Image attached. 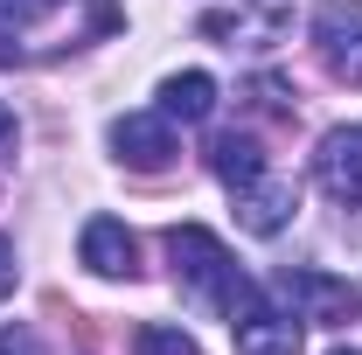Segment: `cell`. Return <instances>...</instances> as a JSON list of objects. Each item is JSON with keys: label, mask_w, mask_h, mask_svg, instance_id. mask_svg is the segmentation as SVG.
Instances as JSON below:
<instances>
[{"label": "cell", "mask_w": 362, "mask_h": 355, "mask_svg": "<svg viewBox=\"0 0 362 355\" xmlns=\"http://www.w3.org/2000/svg\"><path fill=\"white\" fill-rule=\"evenodd\" d=\"M230 334H237V355H300V320L265 307V300H251V307L237 313Z\"/></svg>", "instance_id": "9c48e42d"}, {"label": "cell", "mask_w": 362, "mask_h": 355, "mask_svg": "<svg viewBox=\"0 0 362 355\" xmlns=\"http://www.w3.org/2000/svg\"><path fill=\"white\" fill-rule=\"evenodd\" d=\"M314 56L334 84L362 91V0H320L314 7Z\"/></svg>", "instance_id": "277c9868"}, {"label": "cell", "mask_w": 362, "mask_h": 355, "mask_svg": "<svg viewBox=\"0 0 362 355\" xmlns=\"http://www.w3.org/2000/svg\"><path fill=\"white\" fill-rule=\"evenodd\" d=\"M126 21L119 0H0V70L84 49Z\"/></svg>", "instance_id": "6da1fadb"}, {"label": "cell", "mask_w": 362, "mask_h": 355, "mask_svg": "<svg viewBox=\"0 0 362 355\" xmlns=\"http://www.w3.org/2000/svg\"><path fill=\"white\" fill-rule=\"evenodd\" d=\"M14 139H21V126H14V112L0 105V161H14Z\"/></svg>", "instance_id": "5bb4252c"}, {"label": "cell", "mask_w": 362, "mask_h": 355, "mask_svg": "<svg viewBox=\"0 0 362 355\" xmlns=\"http://www.w3.org/2000/svg\"><path fill=\"white\" fill-rule=\"evenodd\" d=\"M77 251H84V265L98 272V279H139V237L119 216H90Z\"/></svg>", "instance_id": "ba28073f"}, {"label": "cell", "mask_w": 362, "mask_h": 355, "mask_svg": "<svg viewBox=\"0 0 362 355\" xmlns=\"http://www.w3.org/2000/svg\"><path fill=\"white\" fill-rule=\"evenodd\" d=\"M112 153L139 168V175H160L168 161H175V126H168V112L153 119V112H126V119H112Z\"/></svg>", "instance_id": "52a82bcc"}, {"label": "cell", "mask_w": 362, "mask_h": 355, "mask_svg": "<svg viewBox=\"0 0 362 355\" xmlns=\"http://www.w3.org/2000/svg\"><path fill=\"white\" fill-rule=\"evenodd\" d=\"M160 112H168V119H181V126H202V119L216 112V84H209L202 70H181V77H168V84H160Z\"/></svg>", "instance_id": "30bf717a"}, {"label": "cell", "mask_w": 362, "mask_h": 355, "mask_svg": "<svg viewBox=\"0 0 362 355\" xmlns=\"http://www.w3.org/2000/svg\"><path fill=\"white\" fill-rule=\"evenodd\" d=\"M314 181L341 202V209H362V126H334V133H320Z\"/></svg>", "instance_id": "8992f818"}, {"label": "cell", "mask_w": 362, "mask_h": 355, "mask_svg": "<svg viewBox=\"0 0 362 355\" xmlns=\"http://www.w3.org/2000/svg\"><path fill=\"white\" fill-rule=\"evenodd\" d=\"M168 258H175V279L202 300V307H223L230 320L258 300V286L244 279V265L223 251V237L216 230H202V223H175L168 230Z\"/></svg>", "instance_id": "3957f363"}, {"label": "cell", "mask_w": 362, "mask_h": 355, "mask_svg": "<svg viewBox=\"0 0 362 355\" xmlns=\"http://www.w3.org/2000/svg\"><path fill=\"white\" fill-rule=\"evenodd\" d=\"M334 355H356V349H334Z\"/></svg>", "instance_id": "2e32d148"}, {"label": "cell", "mask_w": 362, "mask_h": 355, "mask_svg": "<svg viewBox=\"0 0 362 355\" xmlns=\"http://www.w3.org/2000/svg\"><path fill=\"white\" fill-rule=\"evenodd\" d=\"M0 355H49V349L28 334V327H7V334H0Z\"/></svg>", "instance_id": "4fadbf2b"}, {"label": "cell", "mask_w": 362, "mask_h": 355, "mask_svg": "<svg viewBox=\"0 0 362 355\" xmlns=\"http://www.w3.org/2000/svg\"><path fill=\"white\" fill-rule=\"evenodd\" d=\"M272 293L286 300V307H300V320H314V327H349L362 313V293L349 279H327V272H279L272 279Z\"/></svg>", "instance_id": "5b68a950"}, {"label": "cell", "mask_w": 362, "mask_h": 355, "mask_svg": "<svg viewBox=\"0 0 362 355\" xmlns=\"http://www.w3.org/2000/svg\"><path fill=\"white\" fill-rule=\"evenodd\" d=\"M209 168H216V181L237 195V216H244V230L272 237V230H286V223H293V209H300V188L272 175L265 146H258L251 133H216V139H209Z\"/></svg>", "instance_id": "7a4b0ae2"}, {"label": "cell", "mask_w": 362, "mask_h": 355, "mask_svg": "<svg viewBox=\"0 0 362 355\" xmlns=\"http://www.w3.org/2000/svg\"><path fill=\"white\" fill-rule=\"evenodd\" d=\"M244 98H251V112L272 119V126H293V119H300V105H293V84H286V77H251Z\"/></svg>", "instance_id": "8fae6325"}, {"label": "cell", "mask_w": 362, "mask_h": 355, "mask_svg": "<svg viewBox=\"0 0 362 355\" xmlns=\"http://www.w3.org/2000/svg\"><path fill=\"white\" fill-rule=\"evenodd\" d=\"M7 293H14V244L0 237V300H7Z\"/></svg>", "instance_id": "9a60e30c"}, {"label": "cell", "mask_w": 362, "mask_h": 355, "mask_svg": "<svg viewBox=\"0 0 362 355\" xmlns=\"http://www.w3.org/2000/svg\"><path fill=\"white\" fill-rule=\"evenodd\" d=\"M133 355H202L181 327H139L133 334Z\"/></svg>", "instance_id": "7c38bea8"}]
</instances>
